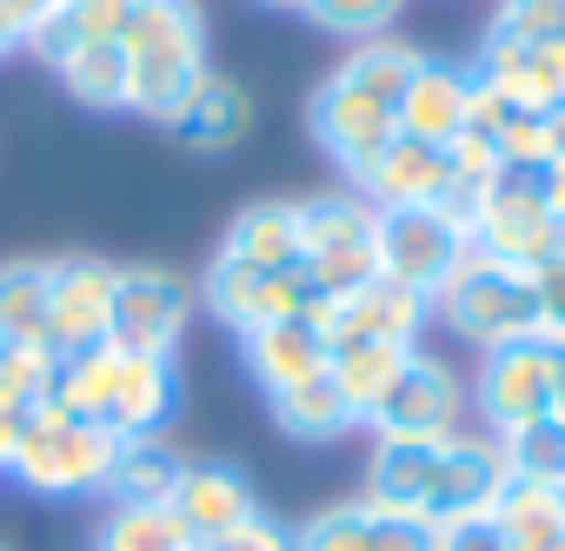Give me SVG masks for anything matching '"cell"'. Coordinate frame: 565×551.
I'll return each instance as SVG.
<instances>
[{"label":"cell","instance_id":"1f68e13d","mask_svg":"<svg viewBox=\"0 0 565 551\" xmlns=\"http://www.w3.org/2000/svg\"><path fill=\"white\" fill-rule=\"evenodd\" d=\"M406 359H413L406 346H340V353H333V366H327V372L340 379V392H347V406L360 412V425L373 419V406L386 399V386L399 379V366H406Z\"/></svg>","mask_w":565,"mask_h":551},{"label":"cell","instance_id":"f546056e","mask_svg":"<svg viewBox=\"0 0 565 551\" xmlns=\"http://www.w3.org/2000/svg\"><path fill=\"white\" fill-rule=\"evenodd\" d=\"M499 458H505V478L565 491V419L545 412V419H525V425L499 432Z\"/></svg>","mask_w":565,"mask_h":551},{"label":"cell","instance_id":"d6986e66","mask_svg":"<svg viewBox=\"0 0 565 551\" xmlns=\"http://www.w3.org/2000/svg\"><path fill=\"white\" fill-rule=\"evenodd\" d=\"M466 107H472V67L419 54L413 80H406V100H399V133L426 140V147H452L466 133Z\"/></svg>","mask_w":565,"mask_h":551},{"label":"cell","instance_id":"484cf974","mask_svg":"<svg viewBox=\"0 0 565 551\" xmlns=\"http://www.w3.org/2000/svg\"><path fill=\"white\" fill-rule=\"evenodd\" d=\"M47 300H54V259H8L0 266V339L47 353Z\"/></svg>","mask_w":565,"mask_h":551},{"label":"cell","instance_id":"7a4b0ae2","mask_svg":"<svg viewBox=\"0 0 565 551\" xmlns=\"http://www.w3.org/2000/svg\"><path fill=\"white\" fill-rule=\"evenodd\" d=\"M173 399H180L173 366L120 353V346H94V353L54 359V379H47V406H61L67 419H87L100 432H114L120 445L127 439H153L173 419Z\"/></svg>","mask_w":565,"mask_h":551},{"label":"cell","instance_id":"816d5d0a","mask_svg":"<svg viewBox=\"0 0 565 551\" xmlns=\"http://www.w3.org/2000/svg\"><path fill=\"white\" fill-rule=\"evenodd\" d=\"M0 551H8V544H0Z\"/></svg>","mask_w":565,"mask_h":551},{"label":"cell","instance_id":"44dd1931","mask_svg":"<svg viewBox=\"0 0 565 551\" xmlns=\"http://www.w3.org/2000/svg\"><path fill=\"white\" fill-rule=\"evenodd\" d=\"M433 472H439V445H419V439H380L373 458H366V505L380 511H419L426 518V498H433Z\"/></svg>","mask_w":565,"mask_h":551},{"label":"cell","instance_id":"836d02e7","mask_svg":"<svg viewBox=\"0 0 565 551\" xmlns=\"http://www.w3.org/2000/svg\"><path fill=\"white\" fill-rule=\"evenodd\" d=\"M294 551H373V505L366 498H340V505L313 511L294 531Z\"/></svg>","mask_w":565,"mask_h":551},{"label":"cell","instance_id":"f907efd6","mask_svg":"<svg viewBox=\"0 0 565 551\" xmlns=\"http://www.w3.org/2000/svg\"><path fill=\"white\" fill-rule=\"evenodd\" d=\"M180 551H213V544H193V538H186V544H180Z\"/></svg>","mask_w":565,"mask_h":551},{"label":"cell","instance_id":"ba28073f","mask_svg":"<svg viewBox=\"0 0 565 551\" xmlns=\"http://www.w3.org/2000/svg\"><path fill=\"white\" fill-rule=\"evenodd\" d=\"M193 320V287L167 266H120L114 280V313H107V346L140 353V359H173Z\"/></svg>","mask_w":565,"mask_h":551},{"label":"cell","instance_id":"603a6c76","mask_svg":"<svg viewBox=\"0 0 565 551\" xmlns=\"http://www.w3.org/2000/svg\"><path fill=\"white\" fill-rule=\"evenodd\" d=\"M273 425L287 439H300V445H333V439H347L360 425V412L347 406L333 372H313V379H300L287 392H273Z\"/></svg>","mask_w":565,"mask_h":551},{"label":"cell","instance_id":"c3c4849f","mask_svg":"<svg viewBox=\"0 0 565 551\" xmlns=\"http://www.w3.org/2000/svg\"><path fill=\"white\" fill-rule=\"evenodd\" d=\"M552 419H565V359H558V386H552Z\"/></svg>","mask_w":565,"mask_h":551},{"label":"cell","instance_id":"e575fe53","mask_svg":"<svg viewBox=\"0 0 565 551\" xmlns=\"http://www.w3.org/2000/svg\"><path fill=\"white\" fill-rule=\"evenodd\" d=\"M399 8L406 0H300V14L320 34H340V41H380L399 21Z\"/></svg>","mask_w":565,"mask_h":551},{"label":"cell","instance_id":"7c38bea8","mask_svg":"<svg viewBox=\"0 0 565 551\" xmlns=\"http://www.w3.org/2000/svg\"><path fill=\"white\" fill-rule=\"evenodd\" d=\"M114 280H120L114 259H94V252L54 259V300H47V353L54 359H74V353L107 346Z\"/></svg>","mask_w":565,"mask_h":551},{"label":"cell","instance_id":"f1b7e54d","mask_svg":"<svg viewBox=\"0 0 565 551\" xmlns=\"http://www.w3.org/2000/svg\"><path fill=\"white\" fill-rule=\"evenodd\" d=\"M505 173H512V166H505L479 133H459V140L446 147V193H439V206H446L452 219H466V226H472V219H479V206L499 193V180H505Z\"/></svg>","mask_w":565,"mask_h":551},{"label":"cell","instance_id":"8fae6325","mask_svg":"<svg viewBox=\"0 0 565 551\" xmlns=\"http://www.w3.org/2000/svg\"><path fill=\"white\" fill-rule=\"evenodd\" d=\"M307 313L320 320L333 353L340 346H406V353H419V333L433 320V306L419 293L393 287V280H366V287H353L340 300H313Z\"/></svg>","mask_w":565,"mask_h":551},{"label":"cell","instance_id":"83f0119b","mask_svg":"<svg viewBox=\"0 0 565 551\" xmlns=\"http://www.w3.org/2000/svg\"><path fill=\"white\" fill-rule=\"evenodd\" d=\"M206 80V54H180V61H134L127 74V114L173 127L193 100V87Z\"/></svg>","mask_w":565,"mask_h":551},{"label":"cell","instance_id":"cb8c5ba5","mask_svg":"<svg viewBox=\"0 0 565 551\" xmlns=\"http://www.w3.org/2000/svg\"><path fill=\"white\" fill-rule=\"evenodd\" d=\"M173 133H180L193 153H233V147L253 133V100H246V87H239V80L206 74V80L193 87L186 114L173 120Z\"/></svg>","mask_w":565,"mask_h":551},{"label":"cell","instance_id":"3957f363","mask_svg":"<svg viewBox=\"0 0 565 551\" xmlns=\"http://www.w3.org/2000/svg\"><path fill=\"white\" fill-rule=\"evenodd\" d=\"M114 458H120V439L87 425V419H67L61 406H34L28 425H21V445L8 458V478L28 485L34 498H94L107 491L114 478Z\"/></svg>","mask_w":565,"mask_h":551},{"label":"cell","instance_id":"d590c367","mask_svg":"<svg viewBox=\"0 0 565 551\" xmlns=\"http://www.w3.org/2000/svg\"><path fill=\"white\" fill-rule=\"evenodd\" d=\"M47 379H54V359L47 353L0 339V412H34L47 399Z\"/></svg>","mask_w":565,"mask_h":551},{"label":"cell","instance_id":"277c9868","mask_svg":"<svg viewBox=\"0 0 565 551\" xmlns=\"http://www.w3.org/2000/svg\"><path fill=\"white\" fill-rule=\"evenodd\" d=\"M433 306L452 326V339H466L479 353L539 333V280L519 272V266H505V259H492V252H479V246L466 252V266L439 287Z\"/></svg>","mask_w":565,"mask_h":551},{"label":"cell","instance_id":"30bf717a","mask_svg":"<svg viewBox=\"0 0 565 551\" xmlns=\"http://www.w3.org/2000/svg\"><path fill=\"white\" fill-rule=\"evenodd\" d=\"M459 419H466V386H459V372L446 366V359H433V353H413L406 366H399V379L386 386V399L373 406V432L380 439H419V445H446L452 432H459Z\"/></svg>","mask_w":565,"mask_h":551},{"label":"cell","instance_id":"f35d334b","mask_svg":"<svg viewBox=\"0 0 565 551\" xmlns=\"http://www.w3.org/2000/svg\"><path fill=\"white\" fill-rule=\"evenodd\" d=\"M439 551H505V531L492 525V511H479V518H446V525H439Z\"/></svg>","mask_w":565,"mask_h":551},{"label":"cell","instance_id":"4dcf8cb0","mask_svg":"<svg viewBox=\"0 0 565 551\" xmlns=\"http://www.w3.org/2000/svg\"><path fill=\"white\" fill-rule=\"evenodd\" d=\"M127 74H134V61H127L120 41H87V47L61 67L67 94H74L81 107H94V114H120V107H127Z\"/></svg>","mask_w":565,"mask_h":551},{"label":"cell","instance_id":"74e56055","mask_svg":"<svg viewBox=\"0 0 565 551\" xmlns=\"http://www.w3.org/2000/svg\"><path fill=\"white\" fill-rule=\"evenodd\" d=\"M373 551H439V525L419 511H380L373 505Z\"/></svg>","mask_w":565,"mask_h":551},{"label":"cell","instance_id":"7402d4cb","mask_svg":"<svg viewBox=\"0 0 565 551\" xmlns=\"http://www.w3.org/2000/svg\"><path fill=\"white\" fill-rule=\"evenodd\" d=\"M127 61H180L206 54V14L200 0H134V14L120 28Z\"/></svg>","mask_w":565,"mask_h":551},{"label":"cell","instance_id":"b9f144b4","mask_svg":"<svg viewBox=\"0 0 565 551\" xmlns=\"http://www.w3.org/2000/svg\"><path fill=\"white\" fill-rule=\"evenodd\" d=\"M539 333L565 346V259L539 272Z\"/></svg>","mask_w":565,"mask_h":551},{"label":"cell","instance_id":"9c48e42d","mask_svg":"<svg viewBox=\"0 0 565 551\" xmlns=\"http://www.w3.org/2000/svg\"><path fill=\"white\" fill-rule=\"evenodd\" d=\"M472 246L539 280L545 266L565 259V219H558L552 206H539V193H532L525 173H505L499 193H492V199L479 206V219H472Z\"/></svg>","mask_w":565,"mask_h":551},{"label":"cell","instance_id":"ffe728a7","mask_svg":"<svg viewBox=\"0 0 565 551\" xmlns=\"http://www.w3.org/2000/svg\"><path fill=\"white\" fill-rule=\"evenodd\" d=\"M220 259H239L253 272H300L307 246H300V199H253L233 213Z\"/></svg>","mask_w":565,"mask_h":551},{"label":"cell","instance_id":"8d00e7d4","mask_svg":"<svg viewBox=\"0 0 565 551\" xmlns=\"http://www.w3.org/2000/svg\"><path fill=\"white\" fill-rule=\"evenodd\" d=\"M486 34H499V41H565V0H499Z\"/></svg>","mask_w":565,"mask_h":551},{"label":"cell","instance_id":"60d3db41","mask_svg":"<svg viewBox=\"0 0 565 551\" xmlns=\"http://www.w3.org/2000/svg\"><path fill=\"white\" fill-rule=\"evenodd\" d=\"M213 551H294V531H287V525H273V518L259 511V518H246L239 531H226Z\"/></svg>","mask_w":565,"mask_h":551},{"label":"cell","instance_id":"f6af8a7d","mask_svg":"<svg viewBox=\"0 0 565 551\" xmlns=\"http://www.w3.org/2000/svg\"><path fill=\"white\" fill-rule=\"evenodd\" d=\"M21 425H28V412H0V472H8V458L21 445Z\"/></svg>","mask_w":565,"mask_h":551},{"label":"cell","instance_id":"7bdbcfd3","mask_svg":"<svg viewBox=\"0 0 565 551\" xmlns=\"http://www.w3.org/2000/svg\"><path fill=\"white\" fill-rule=\"evenodd\" d=\"M525 180H532V193H539V206H552V213L565 219V160H545V166H532Z\"/></svg>","mask_w":565,"mask_h":551},{"label":"cell","instance_id":"5b68a950","mask_svg":"<svg viewBox=\"0 0 565 551\" xmlns=\"http://www.w3.org/2000/svg\"><path fill=\"white\" fill-rule=\"evenodd\" d=\"M300 280L313 300H340L380 280V213L360 193H313L300 199Z\"/></svg>","mask_w":565,"mask_h":551},{"label":"cell","instance_id":"2e32d148","mask_svg":"<svg viewBox=\"0 0 565 551\" xmlns=\"http://www.w3.org/2000/svg\"><path fill=\"white\" fill-rule=\"evenodd\" d=\"M472 74L492 94H505L512 107L552 114L565 100V41H499V34H486Z\"/></svg>","mask_w":565,"mask_h":551},{"label":"cell","instance_id":"d4e9b609","mask_svg":"<svg viewBox=\"0 0 565 551\" xmlns=\"http://www.w3.org/2000/svg\"><path fill=\"white\" fill-rule=\"evenodd\" d=\"M180 472H186V458H180L160 432H153V439H127L120 458H114L107 498H114V505H134V511H173Z\"/></svg>","mask_w":565,"mask_h":551},{"label":"cell","instance_id":"4fadbf2b","mask_svg":"<svg viewBox=\"0 0 565 551\" xmlns=\"http://www.w3.org/2000/svg\"><path fill=\"white\" fill-rule=\"evenodd\" d=\"M307 306H313V293H307L300 272H253V266L220 259V252H213V266H206V313H213L220 326H233V333L294 320V313H307Z\"/></svg>","mask_w":565,"mask_h":551},{"label":"cell","instance_id":"d6a6232c","mask_svg":"<svg viewBox=\"0 0 565 551\" xmlns=\"http://www.w3.org/2000/svg\"><path fill=\"white\" fill-rule=\"evenodd\" d=\"M186 531L173 511H134V505H114L94 531V551H180Z\"/></svg>","mask_w":565,"mask_h":551},{"label":"cell","instance_id":"52a82bcc","mask_svg":"<svg viewBox=\"0 0 565 551\" xmlns=\"http://www.w3.org/2000/svg\"><path fill=\"white\" fill-rule=\"evenodd\" d=\"M558 359H565V346L545 339V333H525V339H505V346L479 353V386H472V399H479V419H486L492 439L512 432V425H525V419H545V412H552Z\"/></svg>","mask_w":565,"mask_h":551},{"label":"cell","instance_id":"bcb514c9","mask_svg":"<svg viewBox=\"0 0 565 551\" xmlns=\"http://www.w3.org/2000/svg\"><path fill=\"white\" fill-rule=\"evenodd\" d=\"M545 133H552V160H565V100L545 114Z\"/></svg>","mask_w":565,"mask_h":551},{"label":"cell","instance_id":"ab89813d","mask_svg":"<svg viewBox=\"0 0 565 551\" xmlns=\"http://www.w3.org/2000/svg\"><path fill=\"white\" fill-rule=\"evenodd\" d=\"M67 8H74V21H81L87 41H120V28H127V14H134V0H67Z\"/></svg>","mask_w":565,"mask_h":551},{"label":"cell","instance_id":"ac0fdd59","mask_svg":"<svg viewBox=\"0 0 565 551\" xmlns=\"http://www.w3.org/2000/svg\"><path fill=\"white\" fill-rule=\"evenodd\" d=\"M239 353H246V372L259 379L266 399L333 366V346H327V333H320L313 313H294V320H273V326L239 333Z\"/></svg>","mask_w":565,"mask_h":551},{"label":"cell","instance_id":"ee69618b","mask_svg":"<svg viewBox=\"0 0 565 551\" xmlns=\"http://www.w3.org/2000/svg\"><path fill=\"white\" fill-rule=\"evenodd\" d=\"M0 8H8V21H14V28L28 34V28H34L41 14H54V8H61V0H0Z\"/></svg>","mask_w":565,"mask_h":551},{"label":"cell","instance_id":"9a60e30c","mask_svg":"<svg viewBox=\"0 0 565 551\" xmlns=\"http://www.w3.org/2000/svg\"><path fill=\"white\" fill-rule=\"evenodd\" d=\"M173 518L193 544H220L226 531H239L246 518H259V498L246 485L239 465L226 458H186L180 472V491H173Z\"/></svg>","mask_w":565,"mask_h":551},{"label":"cell","instance_id":"8992f818","mask_svg":"<svg viewBox=\"0 0 565 551\" xmlns=\"http://www.w3.org/2000/svg\"><path fill=\"white\" fill-rule=\"evenodd\" d=\"M466 252H472V226L452 219L446 206H393V213H380V280L419 293L426 306L466 266Z\"/></svg>","mask_w":565,"mask_h":551},{"label":"cell","instance_id":"e0dca14e","mask_svg":"<svg viewBox=\"0 0 565 551\" xmlns=\"http://www.w3.org/2000/svg\"><path fill=\"white\" fill-rule=\"evenodd\" d=\"M505 458H499V439H472V432H452L439 445V472H433V498H426V518L446 525V518H479L499 505L505 491Z\"/></svg>","mask_w":565,"mask_h":551},{"label":"cell","instance_id":"5bb4252c","mask_svg":"<svg viewBox=\"0 0 565 551\" xmlns=\"http://www.w3.org/2000/svg\"><path fill=\"white\" fill-rule=\"evenodd\" d=\"M353 193L373 206V213H393V206H439L446 193V147H426V140H406L393 133L380 153H366L353 173Z\"/></svg>","mask_w":565,"mask_h":551},{"label":"cell","instance_id":"4316f807","mask_svg":"<svg viewBox=\"0 0 565 551\" xmlns=\"http://www.w3.org/2000/svg\"><path fill=\"white\" fill-rule=\"evenodd\" d=\"M492 525L505 531V551H565V491L512 478L492 505Z\"/></svg>","mask_w":565,"mask_h":551},{"label":"cell","instance_id":"7dc6e473","mask_svg":"<svg viewBox=\"0 0 565 551\" xmlns=\"http://www.w3.org/2000/svg\"><path fill=\"white\" fill-rule=\"evenodd\" d=\"M14 47H21V28H14V21H8V8H0V61H8V54H14Z\"/></svg>","mask_w":565,"mask_h":551},{"label":"cell","instance_id":"681fc988","mask_svg":"<svg viewBox=\"0 0 565 551\" xmlns=\"http://www.w3.org/2000/svg\"><path fill=\"white\" fill-rule=\"evenodd\" d=\"M259 8H300V0H259Z\"/></svg>","mask_w":565,"mask_h":551},{"label":"cell","instance_id":"6da1fadb","mask_svg":"<svg viewBox=\"0 0 565 551\" xmlns=\"http://www.w3.org/2000/svg\"><path fill=\"white\" fill-rule=\"evenodd\" d=\"M419 67V47L406 41H360L307 100V133L320 140V153H333L347 173L380 153L393 133H399V100H406V80Z\"/></svg>","mask_w":565,"mask_h":551}]
</instances>
